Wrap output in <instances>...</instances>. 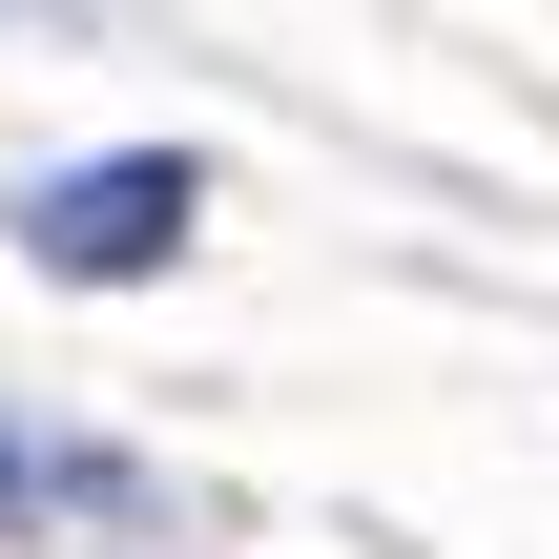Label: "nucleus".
Returning <instances> with one entry per match:
<instances>
[{
    "label": "nucleus",
    "mask_w": 559,
    "mask_h": 559,
    "mask_svg": "<svg viewBox=\"0 0 559 559\" xmlns=\"http://www.w3.org/2000/svg\"><path fill=\"white\" fill-rule=\"evenodd\" d=\"M187 228H207V166L187 145H124V166H41L21 187V270H62V290H145Z\"/></svg>",
    "instance_id": "nucleus-1"
},
{
    "label": "nucleus",
    "mask_w": 559,
    "mask_h": 559,
    "mask_svg": "<svg viewBox=\"0 0 559 559\" xmlns=\"http://www.w3.org/2000/svg\"><path fill=\"white\" fill-rule=\"evenodd\" d=\"M62 498L124 519V456H41V436H0V519H62Z\"/></svg>",
    "instance_id": "nucleus-2"
}]
</instances>
